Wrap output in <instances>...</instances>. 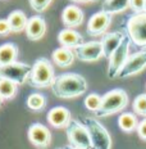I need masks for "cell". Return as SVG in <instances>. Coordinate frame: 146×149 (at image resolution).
I'll list each match as a JSON object with an SVG mask.
<instances>
[{"label":"cell","mask_w":146,"mask_h":149,"mask_svg":"<svg viewBox=\"0 0 146 149\" xmlns=\"http://www.w3.org/2000/svg\"><path fill=\"white\" fill-rule=\"evenodd\" d=\"M48 121L51 126L57 127V129H63L69 125V122L72 121L69 109H67L66 107H54L49 111L48 113Z\"/></svg>","instance_id":"cell-14"},{"label":"cell","mask_w":146,"mask_h":149,"mask_svg":"<svg viewBox=\"0 0 146 149\" xmlns=\"http://www.w3.org/2000/svg\"><path fill=\"white\" fill-rule=\"evenodd\" d=\"M28 140L32 143L35 147L44 149L49 147L51 141V134L49 129L44 126L42 123H32L28 127Z\"/></svg>","instance_id":"cell-12"},{"label":"cell","mask_w":146,"mask_h":149,"mask_svg":"<svg viewBox=\"0 0 146 149\" xmlns=\"http://www.w3.org/2000/svg\"><path fill=\"white\" fill-rule=\"evenodd\" d=\"M82 123L87 127L94 149H111V136L96 118L83 117Z\"/></svg>","instance_id":"cell-5"},{"label":"cell","mask_w":146,"mask_h":149,"mask_svg":"<svg viewBox=\"0 0 146 149\" xmlns=\"http://www.w3.org/2000/svg\"><path fill=\"white\" fill-rule=\"evenodd\" d=\"M50 88L57 98L73 99L85 94L87 81L80 73H63L55 77Z\"/></svg>","instance_id":"cell-1"},{"label":"cell","mask_w":146,"mask_h":149,"mask_svg":"<svg viewBox=\"0 0 146 149\" xmlns=\"http://www.w3.org/2000/svg\"><path fill=\"white\" fill-rule=\"evenodd\" d=\"M146 68V49L137 52L135 54L129 55L126 64L120 70L118 79H127V77L135 76Z\"/></svg>","instance_id":"cell-10"},{"label":"cell","mask_w":146,"mask_h":149,"mask_svg":"<svg viewBox=\"0 0 146 149\" xmlns=\"http://www.w3.org/2000/svg\"><path fill=\"white\" fill-rule=\"evenodd\" d=\"M111 23V14L107 13L104 10H100L94 15H91V18L89 19L87 23V33L90 36H100L102 33H105V31L109 29Z\"/></svg>","instance_id":"cell-11"},{"label":"cell","mask_w":146,"mask_h":149,"mask_svg":"<svg viewBox=\"0 0 146 149\" xmlns=\"http://www.w3.org/2000/svg\"><path fill=\"white\" fill-rule=\"evenodd\" d=\"M66 129L67 138L73 149H94L87 127L81 120H72Z\"/></svg>","instance_id":"cell-4"},{"label":"cell","mask_w":146,"mask_h":149,"mask_svg":"<svg viewBox=\"0 0 146 149\" xmlns=\"http://www.w3.org/2000/svg\"><path fill=\"white\" fill-rule=\"evenodd\" d=\"M26 104L31 111H35V112L41 111V109H44L46 105V98L42 94H40V93H32L27 98Z\"/></svg>","instance_id":"cell-24"},{"label":"cell","mask_w":146,"mask_h":149,"mask_svg":"<svg viewBox=\"0 0 146 149\" xmlns=\"http://www.w3.org/2000/svg\"><path fill=\"white\" fill-rule=\"evenodd\" d=\"M129 45H131V39L124 37L122 44L118 46V49L109 58V64H108V77L109 79H116L119 74L120 70L126 64L127 59L129 57Z\"/></svg>","instance_id":"cell-8"},{"label":"cell","mask_w":146,"mask_h":149,"mask_svg":"<svg viewBox=\"0 0 146 149\" xmlns=\"http://www.w3.org/2000/svg\"><path fill=\"white\" fill-rule=\"evenodd\" d=\"M3 102H4V98H3L1 95H0V107H1V105H3Z\"/></svg>","instance_id":"cell-32"},{"label":"cell","mask_w":146,"mask_h":149,"mask_svg":"<svg viewBox=\"0 0 146 149\" xmlns=\"http://www.w3.org/2000/svg\"><path fill=\"white\" fill-rule=\"evenodd\" d=\"M8 22L10 24L12 32H22L23 30H26L28 19L27 15L24 14V12L22 10H13L10 14L8 15Z\"/></svg>","instance_id":"cell-20"},{"label":"cell","mask_w":146,"mask_h":149,"mask_svg":"<svg viewBox=\"0 0 146 149\" xmlns=\"http://www.w3.org/2000/svg\"><path fill=\"white\" fill-rule=\"evenodd\" d=\"M62 21L68 29L78 27L83 22V12L76 5H68L62 12Z\"/></svg>","instance_id":"cell-15"},{"label":"cell","mask_w":146,"mask_h":149,"mask_svg":"<svg viewBox=\"0 0 146 149\" xmlns=\"http://www.w3.org/2000/svg\"><path fill=\"white\" fill-rule=\"evenodd\" d=\"M62 149H69V147H68V148H62Z\"/></svg>","instance_id":"cell-34"},{"label":"cell","mask_w":146,"mask_h":149,"mask_svg":"<svg viewBox=\"0 0 146 149\" xmlns=\"http://www.w3.org/2000/svg\"><path fill=\"white\" fill-rule=\"evenodd\" d=\"M18 57V46L13 42L0 45V66L10 64L17 62Z\"/></svg>","instance_id":"cell-19"},{"label":"cell","mask_w":146,"mask_h":149,"mask_svg":"<svg viewBox=\"0 0 146 149\" xmlns=\"http://www.w3.org/2000/svg\"><path fill=\"white\" fill-rule=\"evenodd\" d=\"M129 3H131V0H105L102 3L101 10L113 15V14L120 13V12H124L126 9H128Z\"/></svg>","instance_id":"cell-22"},{"label":"cell","mask_w":146,"mask_h":149,"mask_svg":"<svg viewBox=\"0 0 146 149\" xmlns=\"http://www.w3.org/2000/svg\"><path fill=\"white\" fill-rule=\"evenodd\" d=\"M28 1L33 10H36L37 13H42L49 8L53 0H28Z\"/></svg>","instance_id":"cell-27"},{"label":"cell","mask_w":146,"mask_h":149,"mask_svg":"<svg viewBox=\"0 0 146 149\" xmlns=\"http://www.w3.org/2000/svg\"><path fill=\"white\" fill-rule=\"evenodd\" d=\"M144 12H145V13H146V3H145V10H144Z\"/></svg>","instance_id":"cell-33"},{"label":"cell","mask_w":146,"mask_h":149,"mask_svg":"<svg viewBox=\"0 0 146 149\" xmlns=\"http://www.w3.org/2000/svg\"><path fill=\"white\" fill-rule=\"evenodd\" d=\"M131 41L137 46H146V13H135L128 18L126 24Z\"/></svg>","instance_id":"cell-6"},{"label":"cell","mask_w":146,"mask_h":149,"mask_svg":"<svg viewBox=\"0 0 146 149\" xmlns=\"http://www.w3.org/2000/svg\"><path fill=\"white\" fill-rule=\"evenodd\" d=\"M101 102H102V97H100L96 93H91L87 97L85 98V107L91 112H98L101 107Z\"/></svg>","instance_id":"cell-25"},{"label":"cell","mask_w":146,"mask_h":149,"mask_svg":"<svg viewBox=\"0 0 146 149\" xmlns=\"http://www.w3.org/2000/svg\"><path fill=\"white\" fill-rule=\"evenodd\" d=\"M58 41L60 42L62 46L64 48H69V49H76L80 45L85 44L83 41V36L80 32L74 31L72 29H66L62 30L58 35Z\"/></svg>","instance_id":"cell-16"},{"label":"cell","mask_w":146,"mask_h":149,"mask_svg":"<svg viewBox=\"0 0 146 149\" xmlns=\"http://www.w3.org/2000/svg\"><path fill=\"white\" fill-rule=\"evenodd\" d=\"M137 134L140 136V139L146 141V117L141 122L138 123V127H137Z\"/></svg>","instance_id":"cell-30"},{"label":"cell","mask_w":146,"mask_h":149,"mask_svg":"<svg viewBox=\"0 0 146 149\" xmlns=\"http://www.w3.org/2000/svg\"><path fill=\"white\" fill-rule=\"evenodd\" d=\"M31 70H32V66L21 63V62H14L10 64L0 66V79L13 81L19 86L28 81Z\"/></svg>","instance_id":"cell-7"},{"label":"cell","mask_w":146,"mask_h":149,"mask_svg":"<svg viewBox=\"0 0 146 149\" xmlns=\"http://www.w3.org/2000/svg\"><path fill=\"white\" fill-rule=\"evenodd\" d=\"M77 3H90V1H98V0H73Z\"/></svg>","instance_id":"cell-31"},{"label":"cell","mask_w":146,"mask_h":149,"mask_svg":"<svg viewBox=\"0 0 146 149\" xmlns=\"http://www.w3.org/2000/svg\"><path fill=\"white\" fill-rule=\"evenodd\" d=\"M128 104V94L123 89H113L102 97L101 107L96 112L98 117H108L123 111Z\"/></svg>","instance_id":"cell-3"},{"label":"cell","mask_w":146,"mask_h":149,"mask_svg":"<svg viewBox=\"0 0 146 149\" xmlns=\"http://www.w3.org/2000/svg\"><path fill=\"white\" fill-rule=\"evenodd\" d=\"M26 35L30 40L32 41H37L41 40L46 33V22L41 15H33L28 19L26 27Z\"/></svg>","instance_id":"cell-13"},{"label":"cell","mask_w":146,"mask_h":149,"mask_svg":"<svg viewBox=\"0 0 146 149\" xmlns=\"http://www.w3.org/2000/svg\"><path fill=\"white\" fill-rule=\"evenodd\" d=\"M145 3H146V0H131L129 8L135 13H142L145 10Z\"/></svg>","instance_id":"cell-28"},{"label":"cell","mask_w":146,"mask_h":149,"mask_svg":"<svg viewBox=\"0 0 146 149\" xmlns=\"http://www.w3.org/2000/svg\"><path fill=\"white\" fill-rule=\"evenodd\" d=\"M54 79V67L50 63V61L46 59V58H39L32 66L27 82L32 88L44 89L48 88V86H51Z\"/></svg>","instance_id":"cell-2"},{"label":"cell","mask_w":146,"mask_h":149,"mask_svg":"<svg viewBox=\"0 0 146 149\" xmlns=\"http://www.w3.org/2000/svg\"><path fill=\"white\" fill-rule=\"evenodd\" d=\"M69 149H73V148H72V147H69Z\"/></svg>","instance_id":"cell-35"},{"label":"cell","mask_w":146,"mask_h":149,"mask_svg":"<svg viewBox=\"0 0 146 149\" xmlns=\"http://www.w3.org/2000/svg\"><path fill=\"white\" fill-rule=\"evenodd\" d=\"M124 37H126V36L123 35L122 31H116V32L107 33V35L102 37L101 42H102V46H104L105 58H108V59H109L110 55L117 50L118 46L122 44Z\"/></svg>","instance_id":"cell-17"},{"label":"cell","mask_w":146,"mask_h":149,"mask_svg":"<svg viewBox=\"0 0 146 149\" xmlns=\"http://www.w3.org/2000/svg\"><path fill=\"white\" fill-rule=\"evenodd\" d=\"M132 108H133V112H135L136 114L146 117V93L145 94H140L135 98Z\"/></svg>","instance_id":"cell-26"},{"label":"cell","mask_w":146,"mask_h":149,"mask_svg":"<svg viewBox=\"0 0 146 149\" xmlns=\"http://www.w3.org/2000/svg\"><path fill=\"white\" fill-rule=\"evenodd\" d=\"M18 85L13 81H9L5 79H0V95L5 99H13L17 94Z\"/></svg>","instance_id":"cell-23"},{"label":"cell","mask_w":146,"mask_h":149,"mask_svg":"<svg viewBox=\"0 0 146 149\" xmlns=\"http://www.w3.org/2000/svg\"><path fill=\"white\" fill-rule=\"evenodd\" d=\"M77 59L82 62H96L100 58L105 57L104 46L101 41H90L80 45L78 48L73 49Z\"/></svg>","instance_id":"cell-9"},{"label":"cell","mask_w":146,"mask_h":149,"mask_svg":"<svg viewBox=\"0 0 146 149\" xmlns=\"http://www.w3.org/2000/svg\"><path fill=\"white\" fill-rule=\"evenodd\" d=\"M10 32H12V29L8 22V18H1L0 19V36H7Z\"/></svg>","instance_id":"cell-29"},{"label":"cell","mask_w":146,"mask_h":149,"mask_svg":"<svg viewBox=\"0 0 146 149\" xmlns=\"http://www.w3.org/2000/svg\"><path fill=\"white\" fill-rule=\"evenodd\" d=\"M51 58H53V61H54L59 67L67 68V67L72 66V63H73L74 58H76V55H74V52L72 50V49L60 46V48L55 49V50L53 52Z\"/></svg>","instance_id":"cell-18"},{"label":"cell","mask_w":146,"mask_h":149,"mask_svg":"<svg viewBox=\"0 0 146 149\" xmlns=\"http://www.w3.org/2000/svg\"><path fill=\"white\" fill-rule=\"evenodd\" d=\"M138 121L136 114L131 113V112H124L119 117H118V125L119 129L124 132H132L135 130H137L138 127Z\"/></svg>","instance_id":"cell-21"}]
</instances>
